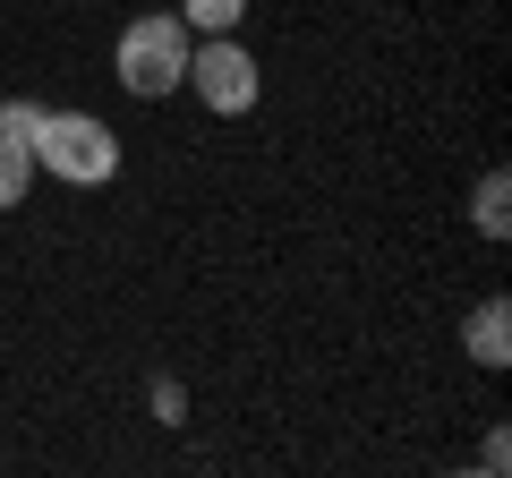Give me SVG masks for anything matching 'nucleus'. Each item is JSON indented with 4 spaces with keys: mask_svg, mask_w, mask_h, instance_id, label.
Returning <instances> with one entry per match:
<instances>
[{
    "mask_svg": "<svg viewBox=\"0 0 512 478\" xmlns=\"http://www.w3.org/2000/svg\"><path fill=\"white\" fill-rule=\"evenodd\" d=\"M111 69L137 103H163V94L188 86V26L180 9H146V18H128L120 43H111Z\"/></svg>",
    "mask_w": 512,
    "mask_h": 478,
    "instance_id": "f257e3e1",
    "label": "nucleus"
},
{
    "mask_svg": "<svg viewBox=\"0 0 512 478\" xmlns=\"http://www.w3.org/2000/svg\"><path fill=\"white\" fill-rule=\"evenodd\" d=\"M35 171H52V180H69V188H103V180H120V137H111V120H94V111H43Z\"/></svg>",
    "mask_w": 512,
    "mask_h": 478,
    "instance_id": "f03ea898",
    "label": "nucleus"
},
{
    "mask_svg": "<svg viewBox=\"0 0 512 478\" xmlns=\"http://www.w3.org/2000/svg\"><path fill=\"white\" fill-rule=\"evenodd\" d=\"M188 94H197L214 120H239V111H256V94H265V77H256V52L239 35H205L188 43Z\"/></svg>",
    "mask_w": 512,
    "mask_h": 478,
    "instance_id": "7ed1b4c3",
    "label": "nucleus"
},
{
    "mask_svg": "<svg viewBox=\"0 0 512 478\" xmlns=\"http://www.w3.org/2000/svg\"><path fill=\"white\" fill-rule=\"evenodd\" d=\"M461 350H470V359H478V368H512V299H478V308L470 316H461Z\"/></svg>",
    "mask_w": 512,
    "mask_h": 478,
    "instance_id": "20e7f679",
    "label": "nucleus"
},
{
    "mask_svg": "<svg viewBox=\"0 0 512 478\" xmlns=\"http://www.w3.org/2000/svg\"><path fill=\"white\" fill-rule=\"evenodd\" d=\"M470 222H478V239H504L512 231V180H504V171H487V180L470 188Z\"/></svg>",
    "mask_w": 512,
    "mask_h": 478,
    "instance_id": "39448f33",
    "label": "nucleus"
},
{
    "mask_svg": "<svg viewBox=\"0 0 512 478\" xmlns=\"http://www.w3.org/2000/svg\"><path fill=\"white\" fill-rule=\"evenodd\" d=\"M239 18H248V0H180L188 35H239Z\"/></svg>",
    "mask_w": 512,
    "mask_h": 478,
    "instance_id": "423d86ee",
    "label": "nucleus"
},
{
    "mask_svg": "<svg viewBox=\"0 0 512 478\" xmlns=\"http://www.w3.org/2000/svg\"><path fill=\"white\" fill-rule=\"evenodd\" d=\"M26 188H35V154L0 137V214H18V205H26Z\"/></svg>",
    "mask_w": 512,
    "mask_h": 478,
    "instance_id": "0eeeda50",
    "label": "nucleus"
},
{
    "mask_svg": "<svg viewBox=\"0 0 512 478\" xmlns=\"http://www.w3.org/2000/svg\"><path fill=\"white\" fill-rule=\"evenodd\" d=\"M35 129H43V103H0V137L35 154Z\"/></svg>",
    "mask_w": 512,
    "mask_h": 478,
    "instance_id": "6e6552de",
    "label": "nucleus"
},
{
    "mask_svg": "<svg viewBox=\"0 0 512 478\" xmlns=\"http://www.w3.org/2000/svg\"><path fill=\"white\" fill-rule=\"evenodd\" d=\"M154 419H163V427H180V419H188V393L171 385V376H154Z\"/></svg>",
    "mask_w": 512,
    "mask_h": 478,
    "instance_id": "1a4fd4ad",
    "label": "nucleus"
},
{
    "mask_svg": "<svg viewBox=\"0 0 512 478\" xmlns=\"http://www.w3.org/2000/svg\"><path fill=\"white\" fill-rule=\"evenodd\" d=\"M478 470H487V478L512 470V436H504V427H487V444H478Z\"/></svg>",
    "mask_w": 512,
    "mask_h": 478,
    "instance_id": "9d476101",
    "label": "nucleus"
}]
</instances>
